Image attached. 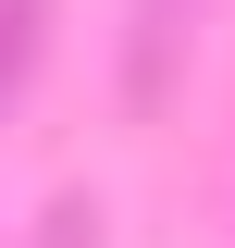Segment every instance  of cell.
<instances>
[{"instance_id": "1", "label": "cell", "mask_w": 235, "mask_h": 248, "mask_svg": "<svg viewBox=\"0 0 235 248\" xmlns=\"http://www.w3.org/2000/svg\"><path fill=\"white\" fill-rule=\"evenodd\" d=\"M37 13H50V0H0V87L25 75V50H37Z\"/></svg>"}]
</instances>
